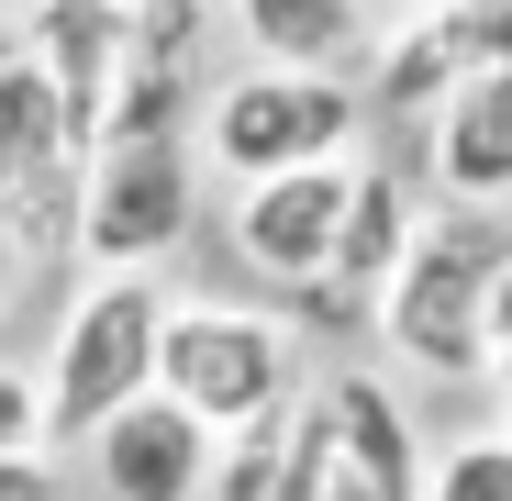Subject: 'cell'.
<instances>
[{
  "label": "cell",
  "mask_w": 512,
  "mask_h": 501,
  "mask_svg": "<svg viewBox=\"0 0 512 501\" xmlns=\"http://www.w3.org/2000/svg\"><path fill=\"white\" fill-rule=\"evenodd\" d=\"M479 379H490V390H512V279H501V301H490V346H479Z\"/></svg>",
  "instance_id": "d6986e66"
},
{
  "label": "cell",
  "mask_w": 512,
  "mask_h": 501,
  "mask_svg": "<svg viewBox=\"0 0 512 501\" xmlns=\"http://www.w3.org/2000/svg\"><path fill=\"white\" fill-rule=\"evenodd\" d=\"M90 134L56 101V78L34 45L0 56V312L34 279H56V257H78V201H90Z\"/></svg>",
  "instance_id": "6da1fadb"
},
{
  "label": "cell",
  "mask_w": 512,
  "mask_h": 501,
  "mask_svg": "<svg viewBox=\"0 0 512 501\" xmlns=\"http://www.w3.org/2000/svg\"><path fill=\"white\" fill-rule=\"evenodd\" d=\"M501 435H512V390H501Z\"/></svg>",
  "instance_id": "44dd1931"
},
{
  "label": "cell",
  "mask_w": 512,
  "mask_h": 501,
  "mask_svg": "<svg viewBox=\"0 0 512 501\" xmlns=\"http://www.w3.org/2000/svg\"><path fill=\"white\" fill-rule=\"evenodd\" d=\"M423 167H435V201H501L512 212V56H490L423 123Z\"/></svg>",
  "instance_id": "4fadbf2b"
},
{
  "label": "cell",
  "mask_w": 512,
  "mask_h": 501,
  "mask_svg": "<svg viewBox=\"0 0 512 501\" xmlns=\"http://www.w3.org/2000/svg\"><path fill=\"white\" fill-rule=\"evenodd\" d=\"M368 12H379V23H412V12H435V0H368Z\"/></svg>",
  "instance_id": "ffe728a7"
},
{
  "label": "cell",
  "mask_w": 512,
  "mask_h": 501,
  "mask_svg": "<svg viewBox=\"0 0 512 501\" xmlns=\"http://www.w3.org/2000/svg\"><path fill=\"white\" fill-rule=\"evenodd\" d=\"M167 323H179V290H167L156 268H101L90 290L67 301L56 357H45L56 446H90L123 401H145V390L167 379Z\"/></svg>",
  "instance_id": "3957f363"
},
{
  "label": "cell",
  "mask_w": 512,
  "mask_h": 501,
  "mask_svg": "<svg viewBox=\"0 0 512 501\" xmlns=\"http://www.w3.org/2000/svg\"><path fill=\"white\" fill-rule=\"evenodd\" d=\"M423 501H512V435H457L435 446V468H423Z\"/></svg>",
  "instance_id": "9a60e30c"
},
{
  "label": "cell",
  "mask_w": 512,
  "mask_h": 501,
  "mask_svg": "<svg viewBox=\"0 0 512 501\" xmlns=\"http://www.w3.org/2000/svg\"><path fill=\"white\" fill-rule=\"evenodd\" d=\"M134 23H190V34H212V23H234V0H123Z\"/></svg>",
  "instance_id": "ac0fdd59"
},
{
  "label": "cell",
  "mask_w": 512,
  "mask_h": 501,
  "mask_svg": "<svg viewBox=\"0 0 512 501\" xmlns=\"http://www.w3.org/2000/svg\"><path fill=\"white\" fill-rule=\"evenodd\" d=\"M368 78H312V67H234L212 78V101H201V156H212V179H279V167H334V156H357L368 134Z\"/></svg>",
  "instance_id": "277c9868"
},
{
  "label": "cell",
  "mask_w": 512,
  "mask_h": 501,
  "mask_svg": "<svg viewBox=\"0 0 512 501\" xmlns=\"http://www.w3.org/2000/svg\"><path fill=\"white\" fill-rule=\"evenodd\" d=\"M0 501H67V490H56V468H45V446L0 457Z\"/></svg>",
  "instance_id": "e0dca14e"
},
{
  "label": "cell",
  "mask_w": 512,
  "mask_h": 501,
  "mask_svg": "<svg viewBox=\"0 0 512 501\" xmlns=\"http://www.w3.org/2000/svg\"><path fill=\"white\" fill-rule=\"evenodd\" d=\"M212 468H223V435L201 424L190 401H167V390L123 401L112 424L90 435L101 501H212Z\"/></svg>",
  "instance_id": "9c48e42d"
},
{
  "label": "cell",
  "mask_w": 512,
  "mask_h": 501,
  "mask_svg": "<svg viewBox=\"0 0 512 501\" xmlns=\"http://www.w3.org/2000/svg\"><path fill=\"white\" fill-rule=\"evenodd\" d=\"M346 201H357V156H334V167H279V179H245L223 234H234V257L268 279V290H323L334 268V245H346Z\"/></svg>",
  "instance_id": "52a82bcc"
},
{
  "label": "cell",
  "mask_w": 512,
  "mask_h": 501,
  "mask_svg": "<svg viewBox=\"0 0 512 501\" xmlns=\"http://www.w3.org/2000/svg\"><path fill=\"white\" fill-rule=\"evenodd\" d=\"M34 56L56 78V101L78 112V134H112V90H123V56H134V12L123 0H34Z\"/></svg>",
  "instance_id": "7c38bea8"
},
{
  "label": "cell",
  "mask_w": 512,
  "mask_h": 501,
  "mask_svg": "<svg viewBox=\"0 0 512 501\" xmlns=\"http://www.w3.org/2000/svg\"><path fill=\"white\" fill-rule=\"evenodd\" d=\"M301 412V401H290ZM290 412H268V424H245V435H223V468H212V501H279V479H290Z\"/></svg>",
  "instance_id": "5bb4252c"
},
{
  "label": "cell",
  "mask_w": 512,
  "mask_h": 501,
  "mask_svg": "<svg viewBox=\"0 0 512 501\" xmlns=\"http://www.w3.org/2000/svg\"><path fill=\"white\" fill-rule=\"evenodd\" d=\"M490 56H512V0H435V12L390 23V45H379V67H368V112L423 134Z\"/></svg>",
  "instance_id": "ba28073f"
},
{
  "label": "cell",
  "mask_w": 512,
  "mask_h": 501,
  "mask_svg": "<svg viewBox=\"0 0 512 501\" xmlns=\"http://www.w3.org/2000/svg\"><path fill=\"white\" fill-rule=\"evenodd\" d=\"M501 279H512V212L501 201H435L401 279H390V301H379V346L412 379H479Z\"/></svg>",
  "instance_id": "7a4b0ae2"
},
{
  "label": "cell",
  "mask_w": 512,
  "mask_h": 501,
  "mask_svg": "<svg viewBox=\"0 0 512 501\" xmlns=\"http://www.w3.org/2000/svg\"><path fill=\"white\" fill-rule=\"evenodd\" d=\"M412 234H423V201L390 179V167H357V201H346V245H334V268L312 290V323L323 334H379V301L412 257Z\"/></svg>",
  "instance_id": "30bf717a"
},
{
  "label": "cell",
  "mask_w": 512,
  "mask_h": 501,
  "mask_svg": "<svg viewBox=\"0 0 512 501\" xmlns=\"http://www.w3.org/2000/svg\"><path fill=\"white\" fill-rule=\"evenodd\" d=\"M234 45L256 67H312V78H368L390 23L368 0H234Z\"/></svg>",
  "instance_id": "8fae6325"
},
{
  "label": "cell",
  "mask_w": 512,
  "mask_h": 501,
  "mask_svg": "<svg viewBox=\"0 0 512 501\" xmlns=\"http://www.w3.org/2000/svg\"><path fill=\"white\" fill-rule=\"evenodd\" d=\"M167 401H190L212 435H245L301 401V334L256 301H179L167 323Z\"/></svg>",
  "instance_id": "5b68a950"
},
{
  "label": "cell",
  "mask_w": 512,
  "mask_h": 501,
  "mask_svg": "<svg viewBox=\"0 0 512 501\" xmlns=\"http://www.w3.org/2000/svg\"><path fill=\"white\" fill-rule=\"evenodd\" d=\"M12 12H23V0H0V23H12Z\"/></svg>",
  "instance_id": "7402d4cb"
},
{
  "label": "cell",
  "mask_w": 512,
  "mask_h": 501,
  "mask_svg": "<svg viewBox=\"0 0 512 501\" xmlns=\"http://www.w3.org/2000/svg\"><path fill=\"white\" fill-rule=\"evenodd\" d=\"M23 446H56V412H45V379L0 357V457H23Z\"/></svg>",
  "instance_id": "2e32d148"
},
{
  "label": "cell",
  "mask_w": 512,
  "mask_h": 501,
  "mask_svg": "<svg viewBox=\"0 0 512 501\" xmlns=\"http://www.w3.org/2000/svg\"><path fill=\"white\" fill-rule=\"evenodd\" d=\"M201 223V134H112L90 156L78 257L90 268H167Z\"/></svg>",
  "instance_id": "8992f818"
}]
</instances>
